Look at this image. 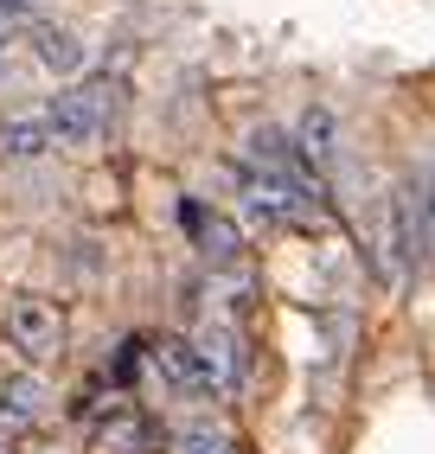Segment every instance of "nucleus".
<instances>
[{"label":"nucleus","instance_id":"obj_6","mask_svg":"<svg viewBox=\"0 0 435 454\" xmlns=\"http://www.w3.org/2000/svg\"><path fill=\"white\" fill-rule=\"evenodd\" d=\"M154 372H161L173 390H193V397H211V378H205V365H199L193 340H161V346H154Z\"/></svg>","mask_w":435,"mask_h":454},{"label":"nucleus","instance_id":"obj_11","mask_svg":"<svg viewBox=\"0 0 435 454\" xmlns=\"http://www.w3.org/2000/svg\"><path fill=\"white\" fill-rule=\"evenodd\" d=\"M39 65L45 71H58V77H71V71H83V45H77V33H65V26H39Z\"/></svg>","mask_w":435,"mask_h":454},{"label":"nucleus","instance_id":"obj_1","mask_svg":"<svg viewBox=\"0 0 435 454\" xmlns=\"http://www.w3.org/2000/svg\"><path fill=\"white\" fill-rule=\"evenodd\" d=\"M115 109H122V83H115V77L71 83L65 97L45 109L51 141H58V147H97V141L109 135V122H115Z\"/></svg>","mask_w":435,"mask_h":454},{"label":"nucleus","instance_id":"obj_10","mask_svg":"<svg viewBox=\"0 0 435 454\" xmlns=\"http://www.w3.org/2000/svg\"><path fill=\"white\" fill-rule=\"evenodd\" d=\"M45 416V384L39 378H13L7 390H0V429H33V422Z\"/></svg>","mask_w":435,"mask_h":454},{"label":"nucleus","instance_id":"obj_3","mask_svg":"<svg viewBox=\"0 0 435 454\" xmlns=\"http://www.w3.org/2000/svg\"><path fill=\"white\" fill-rule=\"evenodd\" d=\"M243 199H250V211L263 224H307V218H314V199H307L301 173H257V167H243Z\"/></svg>","mask_w":435,"mask_h":454},{"label":"nucleus","instance_id":"obj_12","mask_svg":"<svg viewBox=\"0 0 435 454\" xmlns=\"http://www.w3.org/2000/svg\"><path fill=\"white\" fill-rule=\"evenodd\" d=\"M179 454H237V442L225 429H186L179 435Z\"/></svg>","mask_w":435,"mask_h":454},{"label":"nucleus","instance_id":"obj_2","mask_svg":"<svg viewBox=\"0 0 435 454\" xmlns=\"http://www.w3.org/2000/svg\"><path fill=\"white\" fill-rule=\"evenodd\" d=\"M7 340L20 358H33V365H51L58 352H65V314L51 308L39 294H13L7 301Z\"/></svg>","mask_w":435,"mask_h":454},{"label":"nucleus","instance_id":"obj_7","mask_svg":"<svg viewBox=\"0 0 435 454\" xmlns=\"http://www.w3.org/2000/svg\"><path fill=\"white\" fill-rule=\"evenodd\" d=\"M154 422L135 410H115L109 422H97V454H154Z\"/></svg>","mask_w":435,"mask_h":454},{"label":"nucleus","instance_id":"obj_4","mask_svg":"<svg viewBox=\"0 0 435 454\" xmlns=\"http://www.w3.org/2000/svg\"><path fill=\"white\" fill-rule=\"evenodd\" d=\"M193 352H199L211 390H237V384H243V340H237L231 326H199Z\"/></svg>","mask_w":435,"mask_h":454},{"label":"nucleus","instance_id":"obj_8","mask_svg":"<svg viewBox=\"0 0 435 454\" xmlns=\"http://www.w3.org/2000/svg\"><path fill=\"white\" fill-rule=\"evenodd\" d=\"M333 135H339V129H333V109H320V103H314V109H301V129H295L301 147H295V160H307L314 173H333V154H339Z\"/></svg>","mask_w":435,"mask_h":454},{"label":"nucleus","instance_id":"obj_14","mask_svg":"<svg viewBox=\"0 0 435 454\" xmlns=\"http://www.w3.org/2000/svg\"><path fill=\"white\" fill-rule=\"evenodd\" d=\"M20 7H33V0H0V13H20Z\"/></svg>","mask_w":435,"mask_h":454},{"label":"nucleus","instance_id":"obj_9","mask_svg":"<svg viewBox=\"0 0 435 454\" xmlns=\"http://www.w3.org/2000/svg\"><path fill=\"white\" fill-rule=\"evenodd\" d=\"M51 122L45 115H13L7 129H0V160H39V154H51Z\"/></svg>","mask_w":435,"mask_h":454},{"label":"nucleus","instance_id":"obj_13","mask_svg":"<svg viewBox=\"0 0 435 454\" xmlns=\"http://www.w3.org/2000/svg\"><path fill=\"white\" fill-rule=\"evenodd\" d=\"M423 224H429V244H435V167L423 173Z\"/></svg>","mask_w":435,"mask_h":454},{"label":"nucleus","instance_id":"obj_5","mask_svg":"<svg viewBox=\"0 0 435 454\" xmlns=\"http://www.w3.org/2000/svg\"><path fill=\"white\" fill-rule=\"evenodd\" d=\"M179 218H186V231L199 237V250H205L211 262H237L243 237H237V224L225 218V211H205V205H179Z\"/></svg>","mask_w":435,"mask_h":454}]
</instances>
